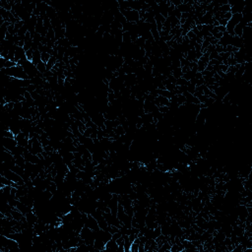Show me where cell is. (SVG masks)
<instances>
[{
    "mask_svg": "<svg viewBox=\"0 0 252 252\" xmlns=\"http://www.w3.org/2000/svg\"><path fill=\"white\" fill-rule=\"evenodd\" d=\"M241 18H242V15H241L240 13H238V14H232L231 18L229 19L228 24H227V26H226L227 33H228L229 35H231V36L235 35L234 29H235V27L237 25V24H239V22L241 21Z\"/></svg>",
    "mask_w": 252,
    "mask_h": 252,
    "instance_id": "1",
    "label": "cell"
},
{
    "mask_svg": "<svg viewBox=\"0 0 252 252\" xmlns=\"http://www.w3.org/2000/svg\"><path fill=\"white\" fill-rule=\"evenodd\" d=\"M17 146H18V142L15 140V138H6V137H3V140H2V149L3 150L12 152L13 149Z\"/></svg>",
    "mask_w": 252,
    "mask_h": 252,
    "instance_id": "2",
    "label": "cell"
},
{
    "mask_svg": "<svg viewBox=\"0 0 252 252\" xmlns=\"http://www.w3.org/2000/svg\"><path fill=\"white\" fill-rule=\"evenodd\" d=\"M231 39H232V36H231L230 35H229V34L226 32V33H223V36L221 38V40L219 41L218 43H219L220 45H222V46L225 48L226 46H228V45L230 44Z\"/></svg>",
    "mask_w": 252,
    "mask_h": 252,
    "instance_id": "3",
    "label": "cell"
},
{
    "mask_svg": "<svg viewBox=\"0 0 252 252\" xmlns=\"http://www.w3.org/2000/svg\"><path fill=\"white\" fill-rule=\"evenodd\" d=\"M230 45H232L234 47H236V48H240V47L243 46V41H242V39L239 38V36H236V35H234L232 39H231V41H230Z\"/></svg>",
    "mask_w": 252,
    "mask_h": 252,
    "instance_id": "4",
    "label": "cell"
},
{
    "mask_svg": "<svg viewBox=\"0 0 252 252\" xmlns=\"http://www.w3.org/2000/svg\"><path fill=\"white\" fill-rule=\"evenodd\" d=\"M105 250H115V251H118V244L116 240H114L113 238L109 239L106 243V248Z\"/></svg>",
    "mask_w": 252,
    "mask_h": 252,
    "instance_id": "5",
    "label": "cell"
},
{
    "mask_svg": "<svg viewBox=\"0 0 252 252\" xmlns=\"http://www.w3.org/2000/svg\"><path fill=\"white\" fill-rule=\"evenodd\" d=\"M32 62H33L34 65H35V66L39 64V63H41V52L39 50V49L34 51V57H33Z\"/></svg>",
    "mask_w": 252,
    "mask_h": 252,
    "instance_id": "6",
    "label": "cell"
},
{
    "mask_svg": "<svg viewBox=\"0 0 252 252\" xmlns=\"http://www.w3.org/2000/svg\"><path fill=\"white\" fill-rule=\"evenodd\" d=\"M11 215H12V218L15 219V220H17V221H21V219L24 217L23 214L19 211V210H17L16 208H13V209H12Z\"/></svg>",
    "mask_w": 252,
    "mask_h": 252,
    "instance_id": "7",
    "label": "cell"
},
{
    "mask_svg": "<svg viewBox=\"0 0 252 252\" xmlns=\"http://www.w3.org/2000/svg\"><path fill=\"white\" fill-rule=\"evenodd\" d=\"M156 99L158 100V101L160 102V105H161V106H169V107H170V101L169 99H166V98H164V97H162V96H158Z\"/></svg>",
    "mask_w": 252,
    "mask_h": 252,
    "instance_id": "8",
    "label": "cell"
},
{
    "mask_svg": "<svg viewBox=\"0 0 252 252\" xmlns=\"http://www.w3.org/2000/svg\"><path fill=\"white\" fill-rule=\"evenodd\" d=\"M243 26L241 25V24H237L236 26L235 27V29H234V33H235V35L236 36H239L241 38V35H242V31H243Z\"/></svg>",
    "mask_w": 252,
    "mask_h": 252,
    "instance_id": "9",
    "label": "cell"
},
{
    "mask_svg": "<svg viewBox=\"0 0 252 252\" xmlns=\"http://www.w3.org/2000/svg\"><path fill=\"white\" fill-rule=\"evenodd\" d=\"M12 170L14 171V172H16L18 175L20 176H23L25 174V169L22 167V166H19L17 164H15L13 167H12Z\"/></svg>",
    "mask_w": 252,
    "mask_h": 252,
    "instance_id": "10",
    "label": "cell"
},
{
    "mask_svg": "<svg viewBox=\"0 0 252 252\" xmlns=\"http://www.w3.org/2000/svg\"><path fill=\"white\" fill-rule=\"evenodd\" d=\"M171 75L174 77L176 80L179 79V78H181V77L183 76V73H182V71H181V67H178V68L173 69L172 72H171Z\"/></svg>",
    "mask_w": 252,
    "mask_h": 252,
    "instance_id": "11",
    "label": "cell"
},
{
    "mask_svg": "<svg viewBox=\"0 0 252 252\" xmlns=\"http://www.w3.org/2000/svg\"><path fill=\"white\" fill-rule=\"evenodd\" d=\"M36 69H38V71H39L40 73L44 74V73L46 72V64L43 63V62H41V63H39V64L36 65Z\"/></svg>",
    "mask_w": 252,
    "mask_h": 252,
    "instance_id": "12",
    "label": "cell"
},
{
    "mask_svg": "<svg viewBox=\"0 0 252 252\" xmlns=\"http://www.w3.org/2000/svg\"><path fill=\"white\" fill-rule=\"evenodd\" d=\"M185 104H186V99H185V97H184L182 94L177 95V105L180 106L185 105Z\"/></svg>",
    "mask_w": 252,
    "mask_h": 252,
    "instance_id": "13",
    "label": "cell"
},
{
    "mask_svg": "<svg viewBox=\"0 0 252 252\" xmlns=\"http://www.w3.org/2000/svg\"><path fill=\"white\" fill-rule=\"evenodd\" d=\"M50 57H51V55L48 54L47 52H41V62H43V63L46 64L47 62H48V60L50 59Z\"/></svg>",
    "mask_w": 252,
    "mask_h": 252,
    "instance_id": "14",
    "label": "cell"
},
{
    "mask_svg": "<svg viewBox=\"0 0 252 252\" xmlns=\"http://www.w3.org/2000/svg\"><path fill=\"white\" fill-rule=\"evenodd\" d=\"M219 12H222V13H227V12H230V6L227 3V4H223L220 7Z\"/></svg>",
    "mask_w": 252,
    "mask_h": 252,
    "instance_id": "15",
    "label": "cell"
},
{
    "mask_svg": "<svg viewBox=\"0 0 252 252\" xmlns=\"http://www.w3.org/2000/svg\"><path fill=\"white\" fill-rule=\"evenodd\" d=\"M188 81H186L184 78H179L176 80V86H187L188 85Z\"/></svg>",
    "mask_w": 252,
    "mask_h": 252,
    "instance_id": "16",
    "label": "cell"
},
{
    "mask_svg": "<svg viewBox=\"0 0 252 252\" xmlns=\"http://www.w3.org/2000/svg\"><path fill=\"white\" fill-rule=\"evenodd\" d=\"M33 57H34V50H33V49L27 50V51H26V58H27V60L32 61V60H33Z\"/></svg>",
    "mask_w": 252,
    "mask_h": 252,
    "instance_id": "17",
    "label": "cell"
},
{
    "mask_svg": "<svg viewBox=\"0 0 252 252\" xmlns=\"http://www.w3.org/2000/svg\"><path fill=\"white\" fill-rule=\"evenodd\" d=\"M158 111L161 112L162 114H166V113L170 112V107H169V106H161L158 107Z\"/></svg>",
    "mask_w": 252,
    "mask_h": 252,
    "instance_id": "18",
    "label": "cell"
},
{
    "mask_svg": "<svg viewBox=\"0 0 252 252\" xmlns=\"http://www.w3.org/2000/svg\"><path fill=\"white\" fill-rule=\"evenodd\" d=\"M3 137L6 138H15V135L13 134L11 130H4L3 131Z\"/></svg>",
    "mask_w": 252,
    "mask_h": 252,
    "instance_id": "19",
    "label": "cell"
},
{
    "mask_svg": "<svg viewBox=\"0 0 252 252\" xmlns=\"http://www.w3.org/2000/svg\"><path fill=\"white\" fill-rule=\"evenodd\" d=\"M130 251L131 252H139V243L132 242V243H131V247H130Z\"/></svg>",
    "mask_w": 252,
    "mask_h": 252,
    "instance_id": "20",
    "label": "cell"
},
{
    "mask_svg": "<svg viewBox=\"0 0 252 252\" xmlns=\"http://www.w3.org/2000/svg\"><path fill=\"white\" fill-rule=\"evenodd\" d=\"M176 89V85L175 84H171V83H169L166 86H165V90H167L169 92H173L174 90Z\"/></svg>",
    "mask_w": 252,
    "mask_h": 252,
    "instance_id": "21",
    "label": "cell"
},
{
    "mask_svg": "<svg viewBox=\"0 0 252 252\" xmlns=\"http://www.w3.org/2000/svg\"><path fill=\"white\" fill-rule=\"evenodd\" d=\"M120 236H122V232L120 231V230H118V231H116V232H114L113 235H112V236H111V238H113L114 240H117L118 238L120 237Z\"/></svg>",
    "mask_w": 252,
    "mask_h": 252,
    "instance_id": "22",
    "label": "cell"
},
{
    "mask_svg": "<svg viewBox=\"0 0 252 252\" xmlns=\"http://www.w3.org/2000/svg\"><path fill=\"white\" fill-rule=\"evenodd\" d=\"M220 55H219V53L215 50V51H213V52H211L210 53V55H209V58H210V60H212V59H218V57H219Z\"/></svg>",
    "mask_w": 252,
    "mask_h": 252,
    "instance_id": "23",
    "label": "cell"
},
{
    "mask_svg": "<svg viewBox=\"0 0 252 252\" xmlns=\"http://www.w3.org/2000/svg\"><path fill=\"white\" fill-rule=\"evenodd\" d=\"M228 69H229V66H227V65H223V64H221L220 65V70L223 72V73H226L227 74V72H228Z\"/></svg>",
    "mask_w": 252,
    "mask_h": 252,
    "instance_id": "24",
    "label": "cell"
},
{
    "mask_svg": "<svg viewBox=\"0 0 252 252\" xmlns=\"http://www.w3.org/2000/svg\"><path fill=\"white\" fill-rule=\"evenodd\" d=\"M215 50H216V51H217V52L220 54V53L223 52V47L222 46V45H220V44L218 43V44H216V49H215Z\"/></svg>",
    "mask_w": 252,
    "mask_h": 252,
    "instance_id": "25",
    "label": "cell"
},
{
    "mask_svg": "<svg viewBox=\"0 0 252 252\" xmlns=\"http://www.w3.org/2000/svg\"><path fill=\"white\" fill-rule=\"evenodd\" d=\"M167 80H169V82L171 83V84H175V85H176V79L172 76L171 74H170V76H167Z\"/></svg>",
    "mask_w": 252,
    "mask_h": 252,
    "instance_id": "26",
    "label": "cell"
},
{
    "mask_svg": "<svg viewBox=\"0 0 252 252\" xmlns=\"http://www.w3.org/2000/svg\"><path fill=\"white\" fill-rule=\"evenodd\" d=\"M228 20H226V19H220L219 20V25L220 26H223V27H226L227 26V24H228Z\"/></svg>",
    "mask_w": 252,
    "mask_h": 252,
    "instance_id": "27",
    "label": "cell"
},
{
    "mask_svg": "<svg viewBox=\"0 0 252 252\" xmlns=\"http://www.w3.org/2000/svg\"><path fill=\"white\" fill-rule=\"evenodd\" d=\"M215 49H216V45H212V44H210L209 46L207 47V52L211 53V52H213V51H215Z\"/></svg>",
    "mask_w": 252,
    "mask_h": 252,
    "instance_id": "28",
    "label": "cell"
},
{
    "mask_svg": "<svg viewBox=\"0 0 252 252\" xmlns=\"http://www.w3.org/2000/svg\"><path fill=\"white\" fill-rule=\"evenodd\" d=\"M202 78H203L202 73H201V72H197V73H196V75H195V79L199 80V79H202Z\"/></svg>",
    "mask_w": 252,
    "mask_h": 252,
    "instance_id": "29",
    "label": "cell"
},
{
    "mask_svg": "<svg viewBox=\"0 0 252 252\" xmlns=\"http://www.w3.org/2000/svg\"><path fill=\"white\" fill-rule=\"evenodd\" d=\"M213 26H214V27H218V26H220V25H219V21H217V20H214Z\"/></svg>",
    "mask_w": 252,
    "mask_h": 252,
    "instance_id": "30",
    "label": "cell"
}]
</instances>
